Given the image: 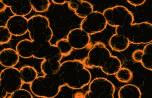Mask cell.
Here are the masks:
<instances>
[{
	"instance_id": "obj_1",
	"label": "cell",
	"mask_w": 152,
	"mask_h": 98,
	"mask_svg": "<svg viewBox=\"0 0 152 98\" xmlns=\"http://www.w3.org/2000/svg\"><path fill=\"white\" fill-rule=\"evenodd\" d=\"M85 67L93 69L101 68L107 74H115L122 65L120 60L111 54L102 43L94 44L89 53L88 57L83 61Z\"/></svg>"
},
{
	"instance_id": "obj_2",
	"label": "cell",
	"mask_w": 152,
	"mask_h": 98,
	"mask_svg": "<svg viewBox=\"0 0 152 98\" xmlns=\"http://www.w3.org/2000/svg\"><path fill=\"white\" fill-rule=\"evenodd\" d=\"M16 51L19 56L24 58L33 57L60 61L63 56L59 48L50 41L39 42L25 39L18 43Z\"/></svg>"
},
{
	"instance_id": "obj_3",
	"label": "cell",
	"mask_w": 152,
	"mask_h": 98,
	"mask_svg": "<svg viewBox=\"0 0 152 98\" xmlns=\"http://www.w3.org/2000/svg\"><path fill=\"white\" fill-rule=\"evenodd\" d=\"M58 73L63 84L76 89H80L88 85L91 78L89 71L85 68L83 62L79 60L63 62Z\"/></svg>"
},
{
	"instance_id": "obj_4",
	"label": "cell",
	"mask_w": 152,
	"mask_h": 98,
	"mask_svg": "<svg viewBox=\"0 0 152 98\" xmlns=\"http://www.w3.org/2000/svg\"><path fill=\"white\" fill-rule=\"evenodd\" d=\"M134 18L129 19L123 26L116 27V34L128 39L132 43H147L152 42V25L142 23L132 25Z\"/></svg>"
},
{
	"instance_id": "obj_5",
	"label": "cell",
	"mask_w": 152,
	"mask_h": 98,
	"mask_svg": "<svg viewBox=\"0 0 152 98\" xmlns=\"http://www.w3.org/2000/svg\"><path fill=\"white\" fill-rule=\"evenodd\" d=\"M54 75H46L37 77L31 83L32 93L39 98H53L58 94L60 84L59 77Z\"/></svg>"
},
{
	"instance_id": "obj_6",
	"label": "cell",
	"mask_w": 152,
	"mask_h": 98,
	"mask_svg": "<svg viewBox=\"0 0 152 98\" xmlns=\"http://www.w3.org/2000/svg\"><path fill=\"white\" fill-rule=\"evenodd\" d=\"M47 17L36 15L28 19V32L32 41L39 42L50 41L53 37L52 30Z\"/></svg>"
},
{
	"instance_id": "obj_7",
	"label": "cell",
	"mask_w": 152,
	"mask_h": 98,
	"mask_svg": "<svg viewBox=\"0 0 152 98\" xmlns=\"http://www.w3.org/2000/svg\"><path fill=\"white\" fill-rule=\"evenodd\" d=\"M20 71L16 68H7L2 70L0 74L1 88L12 94L21 89L23 85Z\"/></svg>"
},
{
	"instance_id": "obj_8",
	"label": "cell",
	"mask_w": 152,
	"mask_h": 98,
	"mask_svg": "<svg viewBox=\"0 0 152 98\" xmlns=\"http://www.w3.org/2000/svg\"><path fill=\"white\" fill-rule=\"evenodd\" d=\"M115 91L114 85L106 78H99L94 80L89 85V91L84 98H114Z\"/></svg>"
},
{
	"instance_id": "obj_9",
	"label": "cell",
	"mask_w": 152,
	"mask_h": 98,
	"mask_svg": "<svg viewBox=\"0 0 152 98\" xmlns=\"http://www.w3.org/2000/svg\"><path fill=\"white\" fill-rule=\"evenodd\" d=\"M107 22L103 14L98 12H93L82 21L81 29L91 35L105 29Z\"/></svg>"
},
{
	"instance_id": "obj_10",
	"label": "cell",
	"mask_w": 152,
	"mask_h": 98,
	"mask_svg": "<svg viewBox=\"0 0 152 98\" xmlns=\"http://www.w3.org/2000/svg\"><path fill=\"white\" fill-rule=\"evenodd\" d=\"M103 14L107 24L115 27L123 26L132 15L126 8L121 6L107 9Z\"/></svg>"
},
{
	"instance_id": "obj_11",
	"label": "cell",
	"mask_w": 152,
	"mask_h": 98,
	"mask_svg": "<svg viewBox=\"0 0 152 98\" xmlns=\"http://www.w3.org/2000/svg\"><path fill=\"white\" fill-rule=\"evenodd\" d=\"M6 26L12 35L21 36L28 31V19L23 16L14 15L8 19Z\"/></svg>"
},
{
	"instance_id": "obj_12",
	"label": "cell",
	"mask_w": 152,
	"mask_h": 98,
	"mask_svg": "<svg viewBox=\"0 0 152 98\" xmlns=\"http://www.w3.org/2000/svg\"><path fill=\"white\" fill-rule=\"evenodd\" d=\"M66 39L72 48L80 49L87 47L89 44L91 37L81 28H77L70 31Z\"/></svg>"
},
{
	"instance_id": "obj_13",
	"label": "cell",
	"mask_w": 152,
	"mask_h": 98,
	"mask_svg": "<svg viewBox=\"0 0 152 98\" xmlns=\"http://www.w3.org/2000/svg\"><path fill=\"white\" fill-rule=\"evenodd\" d=\"M2 2L15 15L25 16L29 14L33 8L30 0H2Z\"/></svg>"
},
{
	"instance_id": "obj_14",
	"label": "cell",
	"mask_w": 152,
	"mask_h": 98,
	"mask_svg": "<svg viewBox=\"0 0 152 98\" xmlns=\"http://www.w3.org/2000/svg\"><path fill=\"white\" fill-rule=\"evenodd\" d=\"M68 7L70 11H74L77 15L84 19L93 12V6L85 1H70Z\"/></svg>"
},
{
	"instance_id": "obj_15",
	"label": "cell",
	"mask_w": 152,
	"mask_h": 98,
	"mask_svg": "<svg viewBox=\"0 0 152 98\" xmlns=\"http://www.w3.org/2000/svg\"><path fill=\"white\" fill-rule=\"evenodd\" d=\"M19 57L17 51L11 48L4 49L0 53V63L5 67H13L18 63Z\"/></svg>"
},
{
	"instance_id": "obj_16",
	"label": "cell",
	"mask_w": 152,
	"mask_h": 98,
	"mask_svg": "<svg viewBox=\"0 0 152 98\" xmlns=\"http://www.w3.org/2000/svg\"><path fill=\"white\" fill-rule=\"evenodd\" d=\"M128 39L117 34L113 35L109 41V45L112 49L117 52H122L125 50L129 45Z\"/></svg>"
},
{
	"instance_id": "obj_17",
	"label": "cell",
	"mask_w": 152,
	"mask_h": 98,
	"mask_svg": "<svg viewBox=\"0 0 152 98\" xmlns=\"http://www.w3.org/2000/svg\"><path fill=\"white\" fill-rule=\"evenodd\" d=\"M61 66L59 61L53 60H44L41 62V69L44 74L54 75L58 73Z\"/></svg>"
},
{
	"instance_id": "obj_18",
	"label": "cell",
	"mask_w": 152,
	"mask_h": 98,
	"mask_svg": "<svg viewBox=\"0 0 152 98\" xmlns=\"http://www.w3.org/2000/svg\"><path fill=\"white\" fill-rule=\"evenodd\" d=\"M118 97L120 98H140L141 93L137 86L132 85H126L120 89Z\"/></svg>"
},
{
	"instance_id": "obj_19",
	"label": "cell",
	"mask_w": 152,
	"mask_h": 98,
	"mask_svg": "<svg viewBox=\"0 0 152 98\" xmlns=\"http://www.w3.org/2000/svg\"><path fill=\"white\" fill-rule=\"evenodd\" d=\"M20 73L24 84H31L37 77V72L33 67L24 66L20 69Z\"/></svg>"
},
{
	"instance_id": "obj_20",
	"label": "cell",
	"mask_w": 152,
	"mask_h": 98,
	"mask_svg": "<svg viewBox=\"0 0 152 98\" xmlns=\"http://www.w3.org/2000/svg\"><path fill=\"white\" fill-rule=\"evenodd\" d=\"M143 55L141 62L142 64L146 69L151 71L152 70V43L148 44L144 48Z\"/></svg>"
},
{
	"instance_id": "obj_21",
	"label": "cell",
	"mask_w": 152,
	"mask_h": 98,
	"mask_svg": "<svg viewBox=\"0 0 152 98\" xmlns=\"http://www.w3.org/2000/svg\"><path fill=\"white\" fill-rule=\"evenodd\" d=\"M32 8L37 12H45L49 9L50 1L49 0H30Z\"/></svg>"
},
{
	"instance_id": "obj_22",
	"label": "cell",
	"mask_w": 152,
	"mask_h": 98,
	"mask_svg": "<svg viewBox=\"0 0 152 98\" xmlns=\"http://www.w3.org/2000/svg\"><path fill=\"white\" fill-rule=\"evenodd\" d=\"M115 76L119 81L122 83L131 82L133 78L132 72L126 68H120L115 74Z\"/></svg>"
},
{
	"instance_id": "obj_23",
	"label": "cell",
	"mask_w": 152,
	"mask_h": 98,
	"mask_svg": "<svg viewBox=\"0 0 152 98\" xmlns=\"http://www.w3.org/2000/svg\"><path fill=\"white\" fill-rule=\"evenodd\" d=\"M55 45L59 48L63 56H68L72 51V48L66 39H62L57 41Z\"/></svg>"
},
{
	"instance_id": "obj_24",
	"label": "cell",
	"mask_w": 152,
	"mask_h": 98,
	"mask_svg": "<svg viewBox=\"0 0 152 98\" xmlns=\"http://www.w3.org/2000/svg\"><path fill=\"white\" fill-rule=\"evenodd\" d=\"M0 33H1V45L8 43L11 40L12 35L9 32L6 26H0Z\"/></svg>"
},
{
	"instance_id": "obj_25",
	"label": "cell",
	"mask_w": 152,
	"mask_h": 98,
	"mask_svg": "<svg viewBox=\"0 0 152 98\" xmlns=\"http://www.w3.org/2000/svg\"><path fill=\"white\" fill-rule=\"evenodd\" d=\"M10 98H33L32 94L28 91L24 89L18 90L11 94Z\"/></svg>"
},
{
	"instance_id": "obj_26",
	"label": "cell",
	"mask_w": 152,
	"mask_h": 98,
	"mask_svg": "<svg viewBox=\"0 0 152 98\" xmlns=\"http://www.w3.org/2000/svg\"><path fill=\"white\" fill-rule=\"evenodd\" d=\"M143 55V51L140 50V49H138V50L135 51L133 53L132 55V57L135 62H141Z\"/></svg>"
},
{
	"instance_id": "obj_27",
	"label": "cell",
	"mask_w": 152,
	"mask_h": 98,
	"mask_svg": "<svg viewBox=\"0 0 152 98\" xmlns=\"http://www.w3.org/2000/svg\"><path fill=\"white\" fill-rule=\"evenodd\" d=\"M146 1H139V0H136V1H128V2L130 4L134 6H138L141 5L144 3Z\"/></svg>"
},
{
	"instance_id": "obj_28",
	"label": "cell",
	"mask_w": 152,
	"mask_h": 98,
	"mask_svg": "<svg viewBox=\"0 0 152 98\" xmlns=\"http://www.w3.org/2000/svg\"><path fill=\"white\" fill-rule=\"evenodd\" d=\"M7 7V6L2 2V0L0 1V13H1L4 12L5 10H6Z\"/></svg>"
},
{
	"instance_id": "obj_29",
	"label": "cell",
	"mask_w": 152,
	"mask_h": 98,
	"mask_svg": "<svg viewBox=\"0 0 152 98\" xmlns=\"http://www.w3.org/2000/svg\"><path fill=\"white\" fill-rule=\"evenodd\" d=\"M69 1H65V0H52L53 3L55 4H63L66 2H69Z\"/></svg>"
},
{
	"instance_id": "obj_30",
	"label": "cell",
	"mask_w": 152,
	"mask_h": 98,
	"mask_svg": "<svg viewBox=\"0 0 152 98\" xmlns=\"http://www.w3.org/2000/svg\"><path fill=\"white\" fill-rule=\"evenodd\" d=\"M8 93L6 91L3 89L1 88V98H5L6 97Z\"/></svg>"
}]
</instances>
